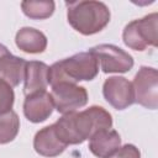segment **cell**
<instances>
[{"label":"cell","instance_id":"obj_1","mask_svg":"<svg viewBox=\"0 0 158 158\" xmlns=\"http://www.w3.org/2000/svg\"><path fill=\"white\" fill-rule=\"evenodd\" d=\"M53 125L57 136L64 144H80L98 131L110 130L112 116L104 107L93 105L79 112L64 114Z\"/></svg>","mask_w":158,"mask_h":158},{"label":"cell","instance_id":"obj_2","mask_svg":"<svg viewBox=\"0 0 158 158\" xmlns=\"http://www.w3.org/2000/svg\"><path fill=\"white\" fill-rule=\"evenodd\" d=\"M65 5L69 25L84 36L102 31L110 22V10L102 1H70L65 2Z\"/></svg>","mask_w":158,"mask_h":158},{"label":"cell","instance_id":"obj_3","mask_svg":"<svg viewBox=\"0 0 158 158\" xmlns=\"http://www.w3.org/2000/svg\"><path fill=\"white\" fill-rule=\"evenodd\" d=\"M99 73V62L90 52H80L69 58L58 60L49 67L48 83L54 85L60 81L75 83L81 80H93Z\"/></svg>","mask_w":158,"mask_h":158},{"label":"cell","instance_id":"obj_4","mask_svg":"<svg viewBox=\"0 0 158 158\" xmlns=\"http://www.w3.org/2000/svg\"><path fill=\"white\" fill-rule=\"evenodd\" d=\"M158 14L152 12L142 19L128 22L122 32L123 43L133 51H144L147 47H157Z\"/></svg>","mask_w":158,"mask_h":158},{"label":"cell","instance_id":"obj_5","mask_svg":"<svg viewBox=\"0 0 158 158\" xmlns=\"http://www.w3.org/2000/svg\"><path fill=\"white\" fill-rule=\"evenodd\" d=\"M135 102L156 110L158 107V72L153 67H141L135 75L133 83Z\"/></svg>","mask_w":158,"mask_h":158},{"label":"cell","instance_id":"obj_6","mask_svg":"<svg viewBox=\"0 0 158 158\" xmlns=\"http://www.w3.org/2000/svg\"><path fill=\"white\" fill-rule=\"evenodd\" d=\"M51 95L56 110L63 115L77 111L88 104L86 89L70 81H60L52 85Z\"/></svg>","mask_w":158,"mask_h":158},{"label":"cell","instance_id":"obj_7","mask_svg":"<svg viewBox=\"0 0 158 158\" xmlns=\"http://www.w3.org/2000/svg\"><path fill=\"white\" fill-rule=\"evenodd\" d=\"M98 59L100 68L104 73H126L130 72L135 64L133 58L122 48L102 43L89 49Z\"/></svg>","mask_w":158,"mask_h":158},{"label":"cell","instance_id":"obj_8","mask_svg":"<svg viewBox=\"0 0 158 158\" xmlns=\"http://www.w3.org/2000/svg\"><path fill=\"white\" fill-rule=\"evenodd\" d=\"M105 100L116 110H125L135 102L132 83L123 77H110L102 84Z\"/></svg>","mask_w":158,"mask_h":158},{"label":"cell","instance_id":"obj_9","mask_svg":"<svg viewBox=\"0 0 158 158\" xmlns=\"http://www.w3.org/2000/svg\"><path fill=\"white\" fill-rule=\"evenodd\" d=\"M53 109V99L47 90L27 95L23 101V115L30 122L33 123L46 121L52 115Z\"/></svg>","mask_w":158,"mask_h":158},{"label":"cell","instance_id":"obj_10","mask_svg":"<svg viewBox=\"0 0 158 158\" xmlns=\"http://www.w3.org/2000/svg\"><path fill=\"white\" fill-rule=\"evenodd\" d=\"M33 148L40 156L52 158L62 154L65 151L67 144H64L57 136L54 125H49L37 131L33 137Z\"/></svg>","mask_w":158,"mask_h":158},{"label":"cell","instance_id":"obj_11","mask_svg":"<svg viewBox=\"0 0 158 158\" xmlns=\"http://www.w3.org/2000/svg\"><path fill=\"white\" fill-rule=\"evenodd\" d=\"M48 70L49 67L40 60H30L26 63L25 70V85L23 94L25 96L43 91L48 86Z\"/></svg>","mask_w":158,"mask_h":158},{"label":"cell","instance_id":"obj_12","mask_svg":"<svg viewBox=\"0 0 158 158\" xmlns=\"http://www.w3.org/2000/svg\"><path fill=\"white\" fill-rule=\"evenodd\" d=\"M121 147V137L116 130H101L89 138V149L98 158H107Z\"/></svg>","mask_w":158,"mask_h":158},{"label":"cell","instance_id":"obj_13","mask_svg":"<svg viewBox=\"0 0 158 158\" xmlns=\"http://www.w3.org/2000/svg\"><path fill=\"white\" fill-rule=\"evenodd\" d=\"M15 43L19 49L30 54H38L47 48V37L40 30L33 27H22L17 31Z\"/></svg>","mask_w":158,"mask_h":158},{"label":"cell","instance_id":"obj_14","mask_svg":"<svg viewBox=\"0 0 158 158\" xmlns=\"http://www.w3.org/2000/svg\"><path fill=\"white\" fill-rule=\"evenodd\" d=\"M26 63L23 58L10 53L0 60V79L11 86H17L25 79Z\"/></svg>","mask_w":158,"mask_h":158},{"label":"cell","instance_id":"obj_15","mask_svg":"<svg viewBox=\"0 0 158 158\" xmlns=\"http://www.w3.org/2000/svg\"><path fill=\"white\" fill-rule=\"evenodd\" d=\"M22 12L32 20H46L51 17L54 12L56 4L52 0H40V1H22Z\"/></svg>","mask_w":158,"mask_h":158},{"label":"cell","instance_id":"obj_16","mask_svg":"<svg viewBox=\"0 0 158 158\" xmlns=\"http://www.w3.org/2000/svg\"><path fill=\"white\" fill-rule=\"evenodd\" d=\"M19 130L20 118L14 110L0 115V144H6L14 141Z\"/></svg>","mask_w":158,"mask_h":158},{"label":"cell","instance_id":"obj_17","mask_svg":"<svg viewBox=\"0 0 158 158\" xmlns=\"http://www.w3.org/2000/svg\"><path fill=\"white\" fill-rule=\"evenodd\" d=\"M15 102V93L11 85L0 79V115L12 110Z\"/></svg>","mask_w":158,"mask_h":158},{"label":"cell","instance_id":"obj_18","mask_svg":"<svg viewBox=\"0 0 158 158\" xmlns=\"http://www.w3.org/2000/svg\"><path fill=\"white\" fill-rule=\"evenodd\" d=\"M107 158H141V152L135 144L127 143L120 147Z\"/></svg>","mask_w":158,"mask_h":158},{"label":"cell","instance_id":"obj_19","mask_svg":"<svg viewBox=\"0 0 158 158\" xmlns=\"http://www.w3.org/2000/svg\"><path fill=\"white\" fill-rule=\"evenodd\" d=\"M9 54H10V51L7 49V47L0 43V60H1L2 58H5L6 56H9Z\"/></svg>","mask_w":158,"mask_h":158}]
</instances>
